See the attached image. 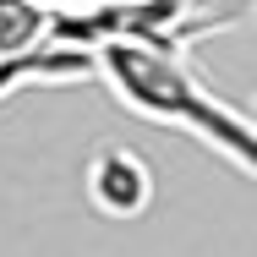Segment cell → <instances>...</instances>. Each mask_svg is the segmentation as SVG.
<instances>
[{
    "label": "cell",
    "instance_id": "obj_3",
    "mask_svg": "<svg viewBox=\"0 0 257 257\" xmlns=\"http://www.w3.org/2000/svg\"><path fill=\"white\" fill-rule=\"evenodd\" d=\"M82 77H93V60L82 50H66V44L0 55V99H11V93H22L33 82H82Z\"/></svg>",
    "mask_w": 257,
    "mask_h": 257
},
{
    "label": "cell",
    "instance_id": "obj_5",
    "mask_svg": "<svg viewBox=\"0 0 257 257\" xmlns=\"http://www.w3.org/2000/svg\"><path fill=\"white\" fill-rule=\"evenodd\" d=\"M33 6H44L50 17H60V11H93V6H115V0H33Z\"/></svg>",
    "mask_w": 257,
    "mask_h": 257
},
{
    "label": "cell",
    "instance_id": "obj_4",
    "mask_svg": "<svg viewBox=\"0 0 257 257\" xmlns=\"http://www.w3.org/2000/svg\"><path fill=\"white\" fill-rule=\"evenodd\" d=\"M50 44V11L33 0H0V55H22Z\"/></svg>",
    "mask_w": 257,
    "mask_h": 257
},
{
    "label": "cell",
    "instance_id": "obj_2",
    "mask_svg": "<svg viewBox=\"0 0 257 257\" xmlns=\"http://www.w3.org/2000/svg\"><path fill=\"white\" fill-rule=\"evenodd\" d=\"M82 192H88V208L99 219H115V224H132L154 208V164L137 154L132 143H104L99 154L88 159L82 170Z\"/></svg>",
    "mask_w": 257,
    "mask_h": 257
},
{
    "label": "cell",
    "instance_id": "obj_1",
    "mask_svg": "<svg viewBox=\"0 0 257 257\" xmlns=\"http://www.w3.org/2000/svg\"><path fill=\"white\" fill-rule=\"evenodd\" d=\"M93 77L115 93L120 109H132L148 126H170L192 143H203L208 154H219L235 175L257 170V132L252 120L230 99L213 93L203 71L192 66V55L164 39H109L99 50H88Z\"/></svg>",
    "mask_w": 257,
    "mask_h": 257
}]
</instances>
